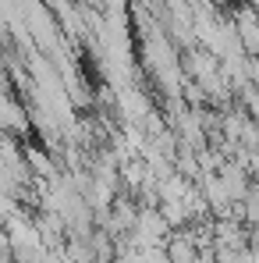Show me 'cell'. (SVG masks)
Returning a JSON list of instances; mask_svg holds the SVG:
<instances>
[{"mask_svg":"<svg viewBox=\"0 0 259 263\" xmlns=\"http://www.w3.org/2000/svg\"><path fill=\"white\" fill-rule=\"evenodd\" d=\"M242 224L259 228V189H256V185H252V189H249V196L242 199Z\"/></svg>","mask_w":259,"mask_h":263,"instance_id":"1","label":"cell"}]
</instances>
